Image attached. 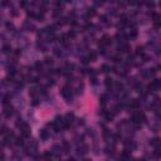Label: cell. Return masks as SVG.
I'll list each match as a JSON object with an SVG mask.
<instances>
[{
  "mask_svg": "<svg viewBox=\"0 0 161 161\" xmlns=\"http://www.w3.org/2000/svg\"><path fill=\"white\" fill-rule=\"evenodd\" d=\"M96 14V9L95 8H89L88 11H87V17H93Z\"/></svg>",
  "mask_w": 161,
  "mask_h": 161,
  "instance_id": "cell-16",
  "label": "cell"
},
{
  "mask_svg": "<svg viewBox=\"0 0 161 161\" xmlns=\"http://www.w3.org/2000/svg\"><path fill=\"white\" fill-rule=\"evenodd\" d=\"M113 115H115V113H111V112H108V111H107V112L104 113V116H106V120H107V121H112V118H113Z\"/></svg>",
  "mask_w": 161,
  "mask_h": 161,
  "instance_id": "cell-18",
  "label": "cell"
},
{
  "mask_svg": "<svg viewBox=\"0 0 161 161\" xmlns=\"http://www.w3.org/2000/svg\"><path fill=\"white\" fill-rule=\"evenodd\" d=\"M83 161H91V160H89V159H84Z\"/></svg>",
  "mask_w": 161,
  "mask_h": 161,
  "instance_id": "cell-28",
  "label": "cell"
},
{
  "mask_svg": "<svg viewBox=\"0 0 161 161\" xmlns=\"http://www.w3.org/2000/svg\"><path fill=\"white\" fill-rule=\"evenodd\" d=\"M60 93H62V96L67 100V102H72V91H71V88H69L68 84H65V86L62 87Z\"/></svg>",
  "mask_w": 161,
  "mask_h": 161,
  "instance_id": "cell-2",
  "label": "cell"
},
{
  "mask_svg": "<svg viewBox=\"0 0 161 161\" xmlns=\"http://www.w3.org/2000/svg\"><path fill=\"white\" fill-rule=\"evenodd\" d=\"M150 145H151V146H154L155 149H160V145H161V141H160V139L155 137V139H152V140L150 141Z\"/></svg>",
  "mask_w": 161,
  "mask_h": 161,
  "instance_id": "cell-7",
  "label": "cell"
},
{
  "mask_svg": "<svg viewBox=\"0 0 161 161\" xmlns=\"http://www.w3.org/2000/svg\"><path fill=\"white\" fill-rule=\"evenodd\" d=\"M39 137H40V140L47 141V140H48V137H49V132H48L45 128L40 130V131H39Z\"/></svg>",
  "mask_w": 161,
  "mask_h": 161,
  "instance_id": "cell-6",
  "label": "cell"
},
{
  "mask_svg": "<svg viewBox=\"0 0 161 161\" xmlns=\"http://www.w3.org/2000/svg\"><path fill=\"white\" fill-rule=\"evenodd\" d=\"M89 62V59H88V57H84V58H82V63L83 64H87Z\"/></svg>",
  "mask_w": 161,
  "mask_h": 161,
  "instance_id": "cell-26",
  "label": "cell"
},
{
  "mask_svg": "<svg viewBox=\"0 0 161 161\" xmlns=\"http://www.w3.org/2000/svg\"><path fill=\"white\" fill-rule=\"evenodd\" d=\"M44 63H45V64H48V65H52V64L54 63V62H53V58H50V57H47V58L44 59Z\"/></svg>",
  "mask_w": 161,
  "mask_h": 161,
  "instance_id": "cell-22",
  "label": "cell"
},
{
  "mask_svg": "<svg viewBox=\"0 0 161 161\" xmlns=\"http://www.w3.org/2000/svg\"><path fill=\"white\" fill-rule=\"evenodd\" d=\"M104 84H106V87L108 88V89H111L112 86H113V79H112L111 77H106V79H104Z\"/></svg>",
  "mask_w": 161,
  "mask_h": 161,
  "instance_id": "cell-8",
  "label": "cell"
},
{
  "mask_svg": "<svg viewBox=\"0 0 161 161\" xmlns=\"http://www.w3.org/2000/svg\"><path fill=\"white\" fill-rule=\"evenodd\" d=\"M6 29H9V30H14V25H13L11 23H6Z\"/></svg>",
  "mask_w": 161,
  "mask_h": 161,
  "instance_id": "cell-24",
  "label": "cell"
},
{
  "mask_svg": "<svg viewBox=\"0 0 161 161\" xmlns=\"http://www.w3.org/2000/svg\"><path fill=\"white\" fill-rule=\"evenodd\" d=\"M15 143L18 146H23L24 145V139L23 137H15Z\"/></svg>",
  "mask_w": 161,
  "mask_h": 161,
  "instance_id": "cell-15",
  "label": "cell"
},
{
  "mask_svg": "<svg viewBox=\"0 0 161 161\" xmlns=\"http://www.w3.org/2000/svg\"><path fill=\"white\" fill-rule=\"evenodd\" d=\"M37 150H38V143H37V141L32 140L30 145L28 146V154L32 155V156H35L37 155Z\"/></svg>",
  "mask_w": 161,
  "mask_h": 161,
  "instance_id": "cell-3",
  "label": "cell"
},
{
  "mask_svg": "<svg viewBox=\"0 0 161 161\" xmlns=\"http://www.w3.org/2000/svg\"><path fill=\"white\" fill-rule=\"evenodd\" d=\"M107 101H108V95H106V93L101 95V97H100V103H101L102 106H104V104L107 103Z\"/></svg>",
  "mask_w": 161,
  "mask_h": 161,
  "instance_id": "cell-10",
  "label": "cell"
},
{
  "mask_svg": "<svg viewBox=\"0 0 161 161\" xmlns=\"http://www.w3.org/2000/svg\"><path fill=\"white\" fill-rule=\"evenodd\" d=\"M20 131H21V133H23L24 137L30 136V126L26 123V122H23V123L20 125Z\"/></svg>",
  "mask_w": 161,
  "mask_h": 161,
  "instance_id": "cell-4",
  "label": "cell"
},
{
  "mask_svg": "<svg viewBox=\"0 0 161 161\" xmlns=\"http://www.w3.org/2000/svg\"><path fill=\"white\" fill-rule=\"evenodd\" d=\"M35 71H43V63L42 62H35Z\"/></svg>",
  "mask_w": 161,
  "mask_h": 161,
  "instance_id": "cell-14",
  "label": "cell"
},
{
  "mask_svg": "<svg viewBox=\"0 0 161 161\" xmlns=\"http://www.w3.org/2000/svg\"><path fill=\"white\" fill-rule=\"evenodd\" d=\"M53 50H54V54H56V56H58V57L62 56V49H60L59 47H54V49H53Z\"/></svg>",
  "mask_w": 161,
  "mask_h": 161,
  "instance_id": "cell-19",
  "label": "cell"
},
{
  "mask_svg": "<svg viewBox=\"0 0 161 161\" xmlns=\"http://www.w3.org/2000/svg\"><path fill=\"white\" fill-rule=\"evenodd\" d=\"M136 54H139V56L143 54V47H137L136 48Z\"/></svg>",
  "mask_w": 161,
  "mask_h": 161,
  "instance_id": "cell-23",
  "label": "cell"
},
{
  "mask_svg": "<svg viewBox=\"0 0 161 161\" xmlns=\"http://www.w3.org/2000/svg\"><path fill=\"white\" fill-rule=\"evenodd\" d=\"M13 111H14V108L10 106V103H8V104H4V116L5 117H10L11 115H13Z\"/></svg>",
  "mask_w": 161,
  "mask_h": 161,
  "instance_id": "cell-5",
  "label": "cell"
},
{
  "mask_svg": "<svg viewBox=\"0 0 161 161\" xmlns=\"http://www.w3.org/2000/svg\"><path fill=\"white\" fill-rule=\"evenodd\" d=\"M130 106H131V108H139V107H140V102L137 100H131Z\"/></svg>",
  "mask_w": 161,
  "mask_h": 161,
  "instance_id": "cell-11",
  "label": "cell"
},
{
  "mask_svg": "<svg viewBox=\"0 0 161 161\" xmlns=\"http://www.w3.org/2000/svg\"><path fill=\"white\" fill-rule=\"evenodd\" d=\"M137 37V30L135 29V28H133L131 32H130V38H132V39H135Z\"/></svg>",
  "mask_w": 161,
  "mask_h": 161,
  "instance_id": "cell-20",
  "label": "cell"
},
{
  "mask_svg": "<svg viewBox=\"0 0 161 161\" xmlns=\"http://www.w3.org/2000/svg\"><path fill=\"white\" fill-rule=\"evenodd\" d=\"M88 152V146L82 145V147H78V155H86Z\"/></svg>",
  "mask_w": 161,
  "mask_h": 161,
  "instance_id": "cell-9",
  "label": "cell"
},
{
  "mask_svg": "<svg viewBox=\"0 0 161 161\" xmlns=\"http://www.w3.org/2000/svg\"><path fill=\"white\" fill-rule=\"evenodd\" d=\"M101 20H102V21H106V15H102V17H101Z\"/></svg>",
  "mask_w": 161,
  "mask_h": 161,
  "instance_id": "cell-27",
  "label": "cell"
},
{
  "mask_svg": "<svg viewBox=\"0 0 161 161\" xmlns=\"http://www.w3.org/2000/svg\"><path fill=\"white\" fill-rule=\"evenodd\" d=\"M3 52L8 54V53H10V52H11V47H10V45H8V44H6V45H4V47H3Z\"/></svg>",
  "mask_w": 161,
  "mask_h": 161,
  "instance_id": "cell-21",
  "label": "cell"
},
{
  "mask_svg": "<svg viewBox=\"0 0 161 161\" xmlns=\"http://www.w3.org/2000/svg\"><path fill=\"white\" fill-rule=\"evenodd\" d=\"M62 150L65 152V154H68L69 152V145H68V142H63V145H62Z\"/></svg>",
  "mask_w": 161,
  "mask_h": 161,
  "instance_id": "cell-12",
  "label": "cell"
},
{
  "mask_svg": "<svg viewBox=\"0 0 161 161\" xmlns=\"http://www.w3.org/2000/svg\"><path fill=\"white\" fill-rule=\"evenodd\" d=\"M82 89H83V84L80 83V84L78 86V88H77V93H78V95H80V93H82Z\"/></svg>",
  "mask_w": 161,
  "mask_h": 161,
  "instance_id": "cell-25",
  "label": "cell"
},
{
  "mask_svg": "<svg viewBox=\"0 0 161 161\" xmlns=\"http://www.w3.org/2000/svg\"><path fill=\"white\" fill-rule=\"evenodd\" d=\"M101 71H102L103 73H108V72L111 71V68H110V67L107 65V64H103V65L101 67Z\"/></svg>",
  "mask_w": 161,
  "mask_h": 161,
  "instance_id": "cell-17",
  "label": "cell"
},
{
  "mask_svg": "<svg viewBox=\"0 0 161 161\" xmlns=\"http://www.w3.org/2000/svg\"><path fill=\"white\" fill-rule=\"evenodd\" d=\"M131 120H132V123H135V125H141L145 121H146V116L143 112L141 111H136V112H133L132 116H131Z\"/></svg>",
  "mask_w": 161,
  "mask_h": 161,
  "instance_id": "cell-1",
  "label": "cell"
},
{
  "mask_svg": "<svg viewBox=\"0 0 161 161\" xmlns=\"http://www.w3.org/2000/svg\"><path fill=\"white\" fill-rule=\"evenodd\" d=\"M88 59L89 60H96L97 59V53L96 52H91L89 56H88Z\"/></svg>",
  "mask_w": 161,
  "mask_h": 161,
  "instance_id": "cell-13",
  "label": "cell"
}]
</instances>
